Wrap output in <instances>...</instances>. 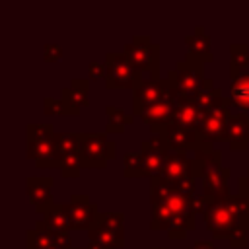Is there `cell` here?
I'll return each instance as SVG.
<instances>
[{
  "label": "cell",
  "mask_w": 249,
  "mask_h": 249,
  "mask_svg": "<svg viewBox=\"0 0 249 249\" xmlns=\"http://www.w3.org/2000/svg\"><path fill=\"white\" fill-rule=\"evenodd\" d=\"M154 134H158L171 152H198L202 148H206L210 142L204 140V136L198 132V130H193V128H183L175 123H167L163 124L161 128H158Z\"/></svg>",
  "instance_id": "obj_9"
},
{
  "label": "cell",
  "mask_w": 249,
  "mask_h": 249,
  "mask_svg": "<svg viewBox=\"0 0 249 249\" xmlns=\"http://www.w3.org/2000/svg\"><path fill=\"white\" fill-rule=\"evenodd\" d=\"M88 239L89 243L101 247V249H119L124 245V233H117V231H109L105 228H91L88 231Z\"/></svg>",
  "instance_id": "obj_24"
},
{
  "label": "cell",
  "mask_w": 249,
  "mask_h": 249,
  "mask_svg": "<svg viewBox=\"0 0 249 249\" xmlns=\"http://www.w3.org/2000/svg\"><path fill=\"white\" fill-rule=\"evenodd\" d=\"M167 80L179 101H195V97L204 88V62L187 54L185 60H179L173 70L167 72Z\"/></svg>",
  "instance_id": "obj_4"
},
{
  "label": "cell",
  "mask_w": 249,
  "mask_h": 249,
  "mask_svg": "<svg viewBox=\"0 0 249 249\" xmlns=\"http://www.w3.org/2000/svg\"><path fill=\"white\" fill-rule=\"evenodd\" d=\"M68 216L72 222V230H91L95 228L99 220V208L95 202L89 200L88 195H72L70 200L66 202Z\"/></svg>",
  "instance_id": "obj_12"
},
{
  "label": "cell",
  "mask_w": 249,
  "mask_h": 249,
  "mask_svg": "<svg viewBox=\"0 0 249 249\" xmlns=\"http://www.w3.org/2000/svg\"><path fill=\"white\" fill-rule=\"evenodd\" d=\"M187 249H218L212 241H202V239H198V241H195L191 247H187Z\"/></svg>",
  "instance_id": "obj_35"
},
{
  "label": "cell",
  "mask_w": 249,
  "mask_h": 249,
  "mask_svg": "<svg viewBox=\"0 0 249 249\" xmlns=\"http://www.w3.org/2000/svg\"><path fill=\"white\" fill-rule=\"evenodd\" d=\"M247 179H249V169H247Z\"/></svg>",
  "instance_id": "obj_38"
},
{
  "label": "cell",
  "mask_w": 249,
  "mask_h": 249,
  "mask_svg": "<svg viewBox=\"0 0 249 249\" xmlns=\"http://www.w3.org/2000/svg\"><path fill=\"white\" fill-rule=\"evenodd\" d=\"M202 117H204V111L195 101H179L175 105V109H173L171 123H175V124H179L183 128L198 130L200 123H202Z\"/></svg>",
  "instance_id": "obj_19"
},
{
  "label": "cell",
  "mask_w": 249,
  "mask_h": 249,
  "mask_svg": "<svg viewBox=\"0 0 249 249\" xmlns=\"http://www.w3.org/2000/svg\"><path fill=\"white\" fill-rule=\"evenodd\" d=\"M228 142L235 152H243L249 146V115L247 113H231L228 123Z\"/></svg>",
  "instance_id": "obj_17"
},
{
  "label": "cell",
  "mask_w": 249,
  "mask_h": 249,
  "mask_svg": "<svg viewBox=\"0 0 249 249\" xmlns=\"http://www.w3.org/2000/svg\"><path fill=\"white\" fill-rule=\"evenodd\" d=\"M224 97H226V95H222V89H220V88H214L212 80L206 78V80H204V88H202L200 93L195 97V103L206 113V111H210L212 107H216Z\"/></svg>",
  "instance_id": "obj_25"
},
{
  "label": "cell",
  "mask_w": 249,
  "mask_h": 249,
  "mask_svg": "<svg viewBox=\"0 0 249 249\" xmlns=\"http://www.w3.org/2000/svg\"><path fill=\"white\" fill-rule=\"evenodd\" d=\"M123 54L132 68L148 72L152 80H160V45L152 43L150 35H132V41L124 45Z\"/></svg>",
  "instance_id": "obj_5"
},
{
  "label": "cell",
  "mask_w": 249,
  "mask_h": 249,
  "mask_svg": "<svg viewBox=\"0 0 249 249\" xmlns=\"http://www.w3.org/2000/svg\"><path fill=\"white\" fill-rule=\"evenodd\" d=\"M123 173L126 177H144V161L140 152H126L123 156Z\"/></svg>",
  "instance_id": "obj_29"
},
{
  "label": "cell",
  "mask_w": 249,
  "mask_h": 249,
  "mask_svg": "<svg viewBox=\"0 0 249 249\" xmlns=\"http://www.w3.org/2000/svg\"><path fill=\"white\" fill-rule=\"evenodd\" d=\"M146 78L142 72L132 68L123 53L105 54V86L107 89H136Z\"/></svg>",
  "instance_id": "obj_7"
},
{
  "label": "cell",
  "mask_w": 249,
  "mask_h": 249,
  "mask_svg": "<svg viewBox=\"0 0 249 249\" xmlns=\"http://www.w3.org/2000/svg\"><path fill=\"white\" fill-rule=\"evenodd\" d=\"M72 247L70 233L51 231L43 220L35 222V228L27 231V249H68Z\"/></svg>",
  "instance_id": "obj_14"
},
{
  "label": "cell",
  "mask_w": 249,
  "mask_h": 249,
  "mask_svg": "<svg viewBox=\"0 0 249 249\" xmlns=\"http://www.w3.org/2000/svg\"><path fill=\"white\" fill-rule=\"evenodd\" d=\"M105 117H107V132H123L126 124H132L134 115H126L123 109L115 105L105 107Z\"/></svg>",
  "instance_id": "obj_26"
},
{
  "label": "cell",
  "mask_w": 249,
  "mask_h": 249,
  "mask_svg": "<svg viewBox=\"0 0 249 249\" xmlns=\"http://www.w3.org/2000/svg\"><path fill=\"white\" fill-rule=\"evenodd\" d=\"M53 177L51 175H33V177H27L25 179V185H27V196H29V200L33 202V206H35V210L39 212V214H45V210L51 206V204H54L53 202V193H51V189H53Z\"/></svg>",
  "instance_id": "obj_15"
},
{
  "label": "cell",
  "mask_w": 249,
  "mask_h": 249,
  "mask_svg": "<svg viewBox=\"0 0 249 249\" xmlns=\"http://www.w3.org/2000/svg\"><path fill=\"white\" fill-rule=\"evenodd\" d=\"M163 99H175L177 101V95H175L169 80L167 78H160V80L146 78L134 89V95H132V115L138 117L142 113V109H146L148 105H154L158 101H163Z\"/></svg>",
  "instance_id": "obj_10"
},
{
  "label": "cell",
  "mask_w": 249,
  "mask_h": 249,
  "mask_svg": "<svg viewBox=\"0 0 249 249\" xmlns=\"http://www.w3.org/2000/svg\"><path fill=\"white\" fill-rule=\"evenodd\" d=\"M78 249H101V247H97V245L89 243V245H86V247H78Z\"/></svg>",
  "instance_id": "obj_36"
},
{
  "label": "cell",
  "mask_w": 249,
  "mask_h": 249,
  "mask_svg": "<svg viewBox=\"0 0 249 249\" xmlns=\"http://www.w3.org/2000/svg\"><path fill=\"white\" fill-rule=\"evenodd\" d=\"M152 249H165V247H152Z\"/></svg>",
  "instance_id": "obj_37"
},
{
  "label": "cell",
  "mask_w": 249,
  "mask_h": 249,
  "mask_svg": "<svg viewBox=\"0 0 249 249\" xmlns=\"http://www.w3.org/2000/svg\"><path fill=\"white\" fill-rule=\"evenodd\" d=\"M230 99L237 109H241V113L249 115V70L231 78Z\"/></svg>",
  "instance_id": "obj_22"
},
{
  "label": "cell",
  "mask_w": 249,
  "mask_h": 249,
  "mask_svg": "<svg viewBox=\"0 0 249 249\" xmlns=\"http://www.w3.org/2000/svg\"><path fill=\"white\" fill-rule=\"evenodd\" d=\"M231 99L224 97L216 107H212L210 111L204 113L202 123L198 132L204 136L206 142H228V123H230V115H231Z\"/></svg>",
  "instance_id": "obj_11"
},
{
  "label": "cell",
  "mask_w": 249,
  "mask_h": 249,
  "mask_svg": "<svg viewBox=\"0 0 249 249\" xmlns=\"http://www.w3.org/2000/svg\"><path fill=\"white\" fill-rule=\"evenodd\" d=\"M202 212L208 231L218 239H233L249 231V200L241 195H226L218 198H204Z\"/></svg>",
  "instance_id": "obj_2"
},
{
  "label": "cell",
  "mask_w": 249,
  "mask_h": 249,
  "mask_svg": "<svg viewBox=\"0 0 249 249\" xmlns=\"http://www.w3.org/2000/svg\"><path fill=\"white\" fill-rule=\"evenodd\" d=\"M165 183H169L175 191L185 193V195H195V165L193 158H187L183 152H169L163 171L160 175Z\"/></svg>",
  "instance_id": "obj_8"
},
{
  "label": "cell",
  "mask_w": 249,
  "mask_h": 249,
  "mask_svg": "<svg viewBox=\"0 0 249 249\" xmlns=\"http://www.w3.org/2000/svg\"><path fill=\"white\" fill-rule=\"evenodd\" d=\"M150 202H152V230L167 231L169 239H183L187 231L196 226L195 195L175 191L160 175L150 179Z\"/></svg>",
  "instance_id": "obj_1"
},
{
  "label": "cell",
  "mask_w": 249,
  "mask_h": 249,
  "mask_svg": "<svg viewBox=\"0 0 249 249\" xmlns=\"http://www.w3.org/2000/svg\"><path fill=\"white\" fill-rule=\"evenodd\" d=\"M60 99H64L66 103L74 105V107H86L89 101V80H78L74 78L66 88H62L60 91Z\"/></svg>",
  "instance_id": "obj_23"
},
{
  "label": "cell",
  "mask_w": 249,
  "mask_h": 249,
  "mask_svg": "<svg viewBox=\"0 0 249 249\" xmlns=\"http://www.w3.org/2000/svg\"><path fill=\"white\" fill-rule=\"evenodd\" d=\"M60 54H62V49H60L58 45H45V49H43V56H45L47 62H54V60H58Z\"/></svg>",
  "instance_id": "obj_31"
},
{
  "label": "cell",
  "mask_w": 249,
  "mask_h": 249,
  "mask_svg": "<svg viewBox=\"0 0 249 249\" xmlns=\"http://www.w3.org/2000/svg\"><path fill=\"white\" fill-rule=\"evenodd\" d=\"M68 249H74V247H68Z\"/></svg>",
  "instance_id": "obj_39"
},
{
  "label": "cell",
  "mask_w": 249,
  "mask_h": 249,
  "mask_svg": "<svg viewBox=\"0 0 249 249\" xmlns=\"http://www.w3.org/2000/svg\"><path fill=\"white\" fill-rule=\"evenodd\" d=\"M80 136V158L84 169H103L107 160L115 158L117 144L107 140L105 132H78Z\"/></svg>",
  "instance_id": "obj_6"
},
{
  "label": "cell",
  "mask_w": 249,
  "mask_h": 249,
  "mask_svg": "<svg viewBox=\"0 0 249 249\" xmlns=\"http://www.w3.org/2000/svg\"><path fill=\"white\" fill-rule=\"evenodd\" d=\"M169 152L171 150L158 134H154L150 140H144L140 144V154H142V161H144V177L152 179V177L161 175Z\"/></svg>",
  "instance_id": "obj_13"
},
{
  "label": "cell",
  "mask_w": 249,
  "mask_h": 249,
  "mask_svg": "<svg viewBox=\"0 0 249 249\" xmlns=\"http://www.w3.org/2000/svg\"><path fill=\"white\" fill-rule=\"evenodd\" d=\"M88 74H89V78H91V80H99V78H105V64L97 62V60L89 62V66H88Z\"/></svg>",
  "instance_id": "obj_32"
},
{
  "label": "cell",
  "mask_w": 249,
  "mask_h": 249,
  "mask_svg": "<svg viewBox=\"0 0 249 249\" xmlns=\"http://www.w3.org/2000/svg\"><path fill=\"white\" fill-rule=\"evenodd\" d=\"M95 226L105 228V230H109V231L124 233V216H123L121 212H101Z\"/></svg>",
  "instance_id": "obj_30"
},
{
  "label": "cell",
  "mask_w": 249,
  "mask_h": 249,
  "mask_svg": "<svg viewBox=\"0 0 249 249\" xmlns=\"http://www.w3.org/2000/svg\"><path fill=\"white\" fill-rule=\"evenodd\" d=\"M25 132H27V158L33 160L39 169H60L54 126L49 123H29Z\"/></svg>",
  "instance_id": "obj_3"
},
{
  "label": "cell",
  "mask_w": 249,
  "mask_h": 249,
  "mask_svg": "<svg viewBox=\"0 0 249 249\" xmlns=\"http://www.w3.org/2000/svg\"><path fill=\"white\" fill-rule=\"evenodd\" d=\"M185 45H187V54L202 60V62H210L212 60V51H210V37L204 31L202 25H196L195 31L191 35L185 37Z\"/></svg>",
  "instance_id": "obj_20"
},
{
  "label": "cell",
  "mask_w": 249,
  "mask_h": 249,
  "mask_svg": "<svg viewBox=\"0 0 249 249\" xmlns=\"http://www.w3.org/2000/svg\"><path fill=\"white\" fill-rule=\"evenodd\" d=\"M228 179H230V167H224L222 163L210 165L202 175V196L204 198H218L226 196L228 193Z\"/></svg>",
  "instance_id": "obj_16"
},
{
  "label": "cell",
  "mask_w": 249,
  "mask_h": 249,
  "mask_svg": "<svg viewBox=\"0 0 249 249\" xmlns=\"http://www.w3.org/2000/svg\"><path fill=\"white\" fill-rule=\"evenodd\" d=\"M230 245H231L233 249H243V247H247V235H237V237L230 239Z\"/></svg>",
  "instance_id": "obj_34"
},
{
  "label": "cell",
  "mask_w": 249,
  "mask_h": 249,
  "mask_svg": "<svg viewBox=\"0 0 249 249\" xmlns=\"http://www.w3.org/2000/svg\"><path fill=\"white\" fill-rule=\"evenodd\" d=\"M43 222L51 231H56V233H68L72 230L66 204H56V202L51 204L43 214Z\"/></svg>",
  "instance_id": "obj_21"
},
{
  "label": "cell",
  "mask_w": 249,
  "mask_h": 249,
  "mask_svg": "<svg viewBox=\"0 0 249 249\" xmlns=\"http://www.w3.org/2000/svg\"><path fill=\"white\" fill-rule=\"evenodd\" d=\"M237 185H239L237 195H241V196H245V198L249 200V179H247V175L239 177V179H237Z\"/></svg>",
  "instance_id": "obj_33"
},
{
  "label": "cell",
  "mask_w": 249,
  "mask_h": 249,
  "mask_svg": "<svg viewBox=\"0 0 249 249\" xmlns=\"http://www.w3.org/2000/svg\"><path fill=\"white\" fill-rule=\"evenodd\" d=\"M230 56H231L230 74H231V78H235V76L241 74V68L249 66V49H247V45H243V43H231L230 45Z\"/></svg>",
  "instance_id": "obj_27"
},
{
  "label": "cell",
  "mask_w": 249,
  "mask_h": 249,
  "mask_svg": "<svg viewBox=\"0 0 249 249\" xmlns=\"http://www.w3.org/2000/svg\"><path fill=\"white\" fill-rule=\"evenodd\" d=\"M43 105H45V113L47 115H70V117L80 115V109L78 107L66 103L60 97H45Z\"/></svg>",
  "instance_id": "obj_28"
},
{
  "label": "cell",
  "mask_w": 249,
  "mask_h": 249,
  "mask_svg": "<svg viewBox=\"0 0 249 249\" xmlns=\"http://www.w3.org/2000/svg\"><path fill=\"white\" fill-rule=\"evenodd\" d=\"M177 101L175 99H163V101H158L154 105H148L146 109H142V113L138 115L144 123L150 124L152 132H156L158 128H161L163 124H167L171 121V115H173V109H175Z\"/></svg>",
  "instance_id": "obj_18"
}]
</instances>
